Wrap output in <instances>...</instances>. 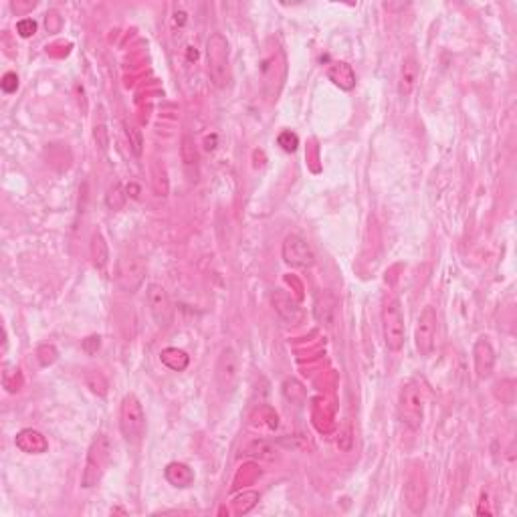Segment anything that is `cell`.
<instances>
[{
	"instance_id": "27",
	"label": "cell",
	"mask_w": 517,
	"mask_h": 517,
	"mask_svg": "<svg viewBox=\"0 0 517 517\" xmlns=\"http://www.w3.org/2000/svg\"><path fill=\"white\" fill-rule=\"evenodd\" d=\"M277 144L285 152H295L297 150V146H299V140H297V135L291 132H283L281 135L277 138Z\"/></svg>"
},
{
	"instance_id": "15",
	"label": "cell",
	"mask_w": 517,
	"mask_h": 517,
	"mask_svg": "<svg viewBox=\"0 0 517 517\" xmlns=\"http://www.w3.org/2000/svg\"><path fill=\"white\" fill-rule=\"evenodd\" d=\"M421 77V65L416 61V57H406L402 61L400 67V77H398V93L400 97H411L414 89H416V83Z\"/></svg>"
},
{
	"instance_id": "4",
	"label": "cell",
	"mask_w": 517,
	"mask_h": 517,
	"mask_svg": "<svg viewBox=\"0 0 517 517\" xmlns=\"http://www.w3.org/2000/svg\"><path fill=\"white\" fill-rule=\"evenodd\" d=\"M398 416L404 425L418 430L423 426V418H425V400H423V392L421 386L414 380L404 382L400 392H398Z\"/></svg>"
},
{
	"instance_id": "32",
	"label": "cell",
	"mask_w": 517,
	"mask_h": 517,
	"mask_svg": "<svg viewBox=\"0 0 517 517\" xmlns=\"http://www.w3.org/2000/svg\"><path fill=\"white\" fill-rule=\"evenodd\" d=\"M11 6H13V11H16V13H27V11L37 6V2H13Z\"/></svg>"
},
{
	"instance_id": "9",
	"label": "cell",
	"mask_w": 517,
	"mask_h": 517,
	"mask_svg": "<svg viewBox=\"0 0 517 517\" xmlns=\"http://www.w3.org/2000/svg\"><path fill=\"white\" fill-rule=\"evenodd\" d=\"M283 261L295 269H309L316 265V252L309 247V243L299 235H287L281 247Z\"/></svg>"
},
{
	"instance_id": "7",
	"label": "cell",
	"mask_w": 517,
	"mask_h": 517,
	"mask_svg": "<svg viewBox=\"0 0 517 517\" xmlns=\"http://www.w3.org/2000/svg\"><path fill=\"white\" fill-rule=\"evenodd\" d=\"M437 330H438V318L435 307L426 305L421 311L418 321H416V330H414V344L421 356H430L435 350V342H437Z\"/></svg>"
},
{
	"instance_id": "12",
	"label": "cell",
	"mask_w": 517,
	"mask_h": 517,
	"mask_svg": "<svg viewBox=\"0 0 517 517\" xmlns=\"http://www.w3.org/2000/svg\"><path fill=\"white\" fill-rule=\"evenodd\" d=\"M404 504L414 516H421L426 507V485L421 475H411L404 485Z\"/></svg>"
},
{
	"instance_id": "20",
	"label": "cell",
	"mask_w": 517,
	"mask_h": 517,
	"mask_svg": "<svg viewBox=\"0 0 517 517\" xmlns=\"http://www.w3.org/2000/svg\"><path fill=\"white\" fill-rule=\"evenodd\" d=\"M243 455H249V457H261V459H269V461H273L275 457H277V451L265 443V440H252L249 443L247 447H243Z\"/></svg>"
},
{
	"instance_id": "10",
	"label": "cell",
	"mask_w": 517,
	"mask_h": 517,
	"mask_svg": "<svg viewBox=\"0 0 517 517\" xmlns=\"http://www.w3.org/2000/svg\"><path fill=\"white\" fill-rule=\"evenodd\" d=\"M338 313H340V301L332 291H321L316 295L313 299V318L318 319V323L326 326L328 330H332L333 323L338 321Z\"/></svg>"
},
{
	"instance_id": "11",
	"label": "cell",
	"mask_w": 517,
	"mask_h": 517,
	"mask_svg": "<svg viewBox=\"0 0 517 517\" xmlns=\"http://www.w3.org/2000/svg\"><path fill=\"white\" fill-rule=\"evenodd\" d=\"M473 362H475V374L479 380H487L493 368H495V350L489 338H479L473 345Z\"/></svg>"
},
{
	"instance_id": "8",
	"label": "cell",
	"mask_w": 517,
	"mask_h": 517,
	"mask_svg": "<svg viewBox=\"0 0 517 517\" xmlns=\"http://www.w3.org/2000/svg\"><path fill=\"white\" fill-rule=\"evenodd\" d=\"M146 301L156 326L158 328H168L172 323L174 307L166 287H162L160 283H150L146 287Z\"/></svg>"
},
{
	"instance_id": "22",
	"label": "cell",
	"mask_w": 517,
	"mask_h": 517,
	"mask_svg": "<svg viewBox=\"0 0 517 517\" xmlns=\"http://www.w3.org/2000/svg\"><path fill=\"white\" fill-rule=\"evenodd\" d=\"M85 384H87V388L91 390L93 394H97V396H106L107 394V380L101 372L95 370L87 372V374H85Z\"/></svg>"
},
{
	"instance_id": "13",
	"label": "cell",
	"mask_w": 517,
	"mask_h": 517,
	"mask_svg": "<svg viewBox=\"0 0 517 517\" xmlns=\"http://www.w3.org/2000/svg\"><path fill=\"white\" fill-rule=\"evenodd\" d=\"M273 307H275L279 318L283 319L287 326H299L305 318L301 305L283 291L273 293Z\"/></svg>"
},
{
	"instance_id": "26",
	"label": "cell",
	"mask_w": 517,
	"mask_h": 517,
	"mask_svg": "<svg viewBox=\"0 0 517 517\" xmlns=\"http://www.w3.org/2000/svg\"><path fill=\"white\" fill-rule=\"evenodd\" d=\"M37 356H39L40 366H51L55 360H57L59 354H57V348H55V345L43 344L39 350H37Z\"/></svg>"
},
{
	"instance_id": "18",
	"label": "cell",
	"mask_w": 517,
	"mask_h": 517,
	"mask_svg": "<svg viewBox=\"0 0 517 517\" xmlns=\"http://www.w3.org/2000/svg\"><path fill=\"white\" fill-rule=\"evenodd\" d=\"M166 479L172 483L174 487L186 489L194 483V471L186 463H170L166 467Z\"/></svg>"
},
{
	"instance_id": "24",
	"label": "cell",
	"mask_w": 517,
	"mask_h": 517,
	"mask_svg": "<svg viewBox=\"0 0 517 517\" xmlns=\"http://www.w3.org/2000/svg\"><path fill=\"white\" fill-rule=\"evenodd\" d=\"M106 202L109 209H113V211H120L121 206H123V202H126V194H123V190H121L120 184H116L109 192H107L106 196Z\"/></svg>"
},
{
	"instance_id": "5",
	"label": "cell",
	"mask_w": 517,
	"mask_h": 517,
	"mask_svg": "<svg viewBox=\"0 0 517 517\" xmlns=\"http://www.w3.org/2000/svg\"><path fill=\"white\" fill-rule=\"evenodd\" d=\"M382 340L388 352H400L406 338V328H404V316L398 299H386L382 305Z\"/></svg>"
},
{
	"instance_id": "1",
	"label": "cell",
	"mask_w": 517,
	"mask_h": 517,
	"mask_svg": "<svg viewBox=\"0 0 517 517\" xmlns=\"http://www.w3.org/2000/svg\"><path fill=\"white\" fill-rule=\"evenodd\" d=\"M111 440L106 435H97L89 445V451L85 457V467L81 471V487L91 489L99 485V481L106 475L107 467L111 463Z\"/></svg>"
},
{
	"instance_id": "16",
	"label": "cell",
	"mask_w": 517,
	"mask_h": 517,
	"mask_svg": "<svg viewBox=\"0 0 517 517\" xmlns=\"http://www.w3.org/2000/svg\"><path fill=\"white\" fill-rule=\"evenodd\" d=\"M328 79L344 91H352L356 87V73L352 65H348L344 61H335L328 67Z\"/></svg>"
},
{
	"instance_id": "14",
	"label": "cell",
	"mask_w": 517,
	"mask_h": 517,
	"mask_svg": "<svg viewBox=\"0 0 517 517\" xmlns=\"http://www.w3.org/2000/svg\"><path fill=\"white\" fill-rule=\"evenodd\" d=\"M14 445L18 451L27 452V455H43L49 451V440L37 428H23L14 437Z\"/></svg>"
},
{
	"instance_id": "2",
	"label": "cell",
	"mask_w": 517,
	"mask_h": 517,
	"mask_svg": "<svg viewBox=\"0 0 517 517\" xmlns=\"http://www.w3.org/2000/svg\"><path fill=\"white\" fill-rule=\"evenodd\" d=\"M209 77L216 87H226L230 79V45L223 33H213L206 40Z\"/></svg>"
},
{
	"instance_id": "17",
	"label": "cell",
	"mask_w": 517,
	"mask_h": 517,
	"mask_svg": "<svg viewBox=\"0 0 517 517\" xmlns=\"http://www.w3.org/2000/svg\"><path fill=\"white\" fill-rule=\"evenodd\" d=\"M89 255H91V263L97 271H106L107 263H109V247H107L106 237L95 230L91 235V243H89Z\"/></svg>"
},
{
	"instance_id": "3",
	"label": "cell",
	"mask_w": 517,
	"mask_h": 517,
	"mask_svg": "<svg viewBox=\"0 0 517 517\" xmlns=\"http://www.w3.org/2000/svg\"><path fill=\"white\" fill-rule=\"evenodd\" d=\"M146 412L135 394H126L120 404V430L130 445H140L146 437Z\"/></svg>"
},
{
	"instance_id": "29",
	"label": "cell",
	"mask_w": 517,
	"mask_h": 517,
	"mask_svg": "<svg viewBox=\"0 0 517 517\" xmlns=\"http://www.w3.org/2000/svg\"><path fill=\"white\" fill-rule=\"evenodd\" d=\"M93 138H95V144L99 146V150H104V152H106L107 146H109V135H107V128L104 126V123L95 126V130H93Z\"/></svg>"
},
{
	"instance_id": "21",
	"label": "cell",
	"mask_w": 517,
	"mask_h": 517,
	"mask_svg": "<svg viewBox=\"0 0 517 517\" xmlns=\"http://www.w3.org/2000/svg\"><path fill=\"white\" fill-rule=\"evenodd\" d=\"M180 158L184 162L186 168H196L199 166V150H196V144H194V140L190 135H182Z\"/></svg>"
},
{
	"instance_id": "30",
	"label": "cell",
	"mask_w": 517,
	"mask_h": 517,
	"mask_svg": "<svg viewBox=\"0 0 517 517\" xmlns=\"http://www.w3.org/2000/svg\"><path fill=\"white\" fill-rule=\"evenodd\" d=\"M0 87H2V91L4 93L16 91V89H18V77H16V73H13V71L4 73V77L0 81Z\"/></svg>"
},
{
	"instance_id": "23",
	"label": "cell",
	"mask_w": 517,
	"mask_h": 517,
	"mask_svg": "<svg viewBox=\"0 0 517 517\" xmlns=\"http://www.w3.org/2000/svg\"><path fill=\"white\" fill-rule=\"evenodd\" d=\"M2 384H4V388H6L11 394L18 392L21 386H23V378H21L18 368H9V366H6L4 372H2Z\"/></svg>"
},
{
	"instance_id": "19",
	"label": "cell",
	"mask_w": 517,
	"mask_h": 517,
	"mask_svg": "<svg viewBox=\"0 0 517 517\" xmlns=\"http://www.w3.org/2000/svg\"><path fill=\"white\" fill-rule=\"evenodd\" d=\"M160 362L172 372H184L190 364V356L180 348H164L160 352Z\"/></svg>"
},
{
	"instance_id": "25",
	"label": "cell",
	"mask_w": 517,
	"mask_h": 517,
	"mask_svg": "<svg viewBox=\"0 0 517 517\" xmlns=\"http://www.w3.org/2000/svg\"><path fill=\"white\" fill-rule=\"evenodd\" d=\"M128 138H130V146H132V152L135 156H142V146H144V138H142V132L132 126V123H128Z\"/></svg>"
},
{
	"instance_id": "6",
	"label": "cell",
	"mask_w": 517,
	"mask_h": 517,
	"mask_svg": "<svg viewBox=\"0 0 517 517\" xmlns=\"http://www.w3.org/2000/svg\"><path fill=\"white\" fill-rule=\"evenodd\" d=\"M237 380H239V356L233 348H223L216 358V366H214L216 390L223 396H228L235 390Z\"/></svg>"
},
{
	"instance_id": "28",
	"label": "cell",
	"mask_w": 517,
	"mask_h": 517,
	"mask_svg": "<svg viewBox=\"0 0 517 517\" xmlns=\"http://www.w3.org/2000/svg\"><path fill=\"white\" fill-rule=\"evenodd\" d=\"M16 33H18L23 39H28V37H33V35L37 33V23H35L33 18H23V21L16 23Z\"/></svg>"
},
{
	"instance_id": "31",
	"label": "cell",
	"mask_w": 517,
	"mask_h": 517,
	"mask_svg": "<svg viewBox=\"0 0 517 517\" xmlns=\"http://www.w3.org/2000/svg\"><path fill=\"white\" fill-rule=\"evenodd\" d=\"M83 348H85L89 354H93V352L99 348V335H91V338H87V340L83 342Z\"/></svg>"
}]
</instances>
